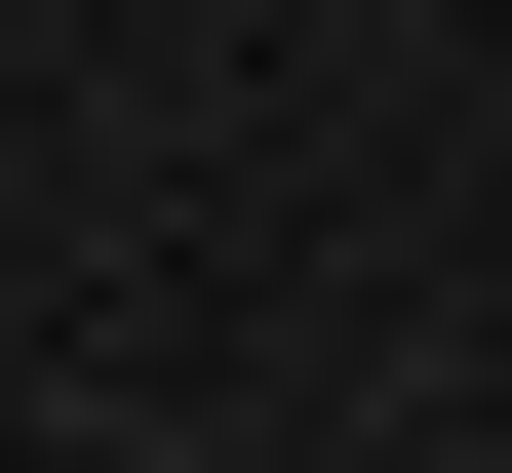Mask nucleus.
Wrapping results in <instances>:
<instances>
[{
	"mask_svg": "<svg viewBox=\"0 0 512 473\" xmlns=\"http://www.w3.org/2000/svg\"><path fill=\"white\" fill-rule=\"evenodd\" d=\"M0 237H40V198H0Z\"/></svg>",
	"mask_w": 512,
	"mask_h": 473,
	"instance_id": "1",
	"label": "nucleus"
}]
</instances>
